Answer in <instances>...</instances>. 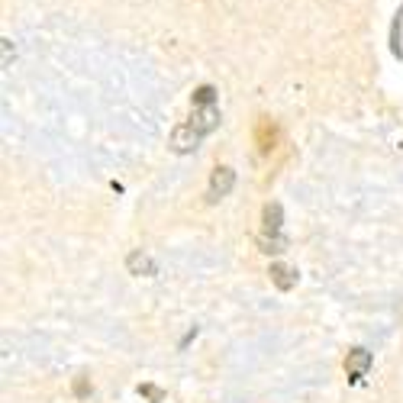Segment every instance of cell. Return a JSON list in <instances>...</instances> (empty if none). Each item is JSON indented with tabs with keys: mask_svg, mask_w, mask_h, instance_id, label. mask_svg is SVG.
<instances>
[{
	"mask_svg": "<svg viewBox=\"0 0 403 403\" xmlns=\"http://www.w3.org/2000/svg\"><path fill=\"white\" fill-rule=\"evenodd\" d=\"M187 123L193 126L197 136H207V132L219 123V110H216V106H193V116L187 120Z\"/></svg>",
	"mask_w": 403,
	"mask_h": 403,
	"instance_id": "6da1fadb",
	"label": "cell"
},
{
	"mask_svg": "<svg viewBox=\"0 0 403 403\" xmlns=\"http://www.w3.org/2000/svg\"><path fill=\"white\" fill-rule=\"evenodd\" d=\"M203 136H197L191 123H181L175 129V136H171V145H175V152H191V149H197V142Z\"/></svg>",
	"mask_w": 403,
	"mask_h": 403,
	"instance_id": "7a4b0ae2",
	"label": "cell"
},
{
	"mask_svg": "<svg viewBox=\"0 0 403 403\" xmlns=\"http://www.w3.org/2000/svg\"><path fill=\"white\" fill-rule=\"evenodd\" d=\"M232 181H236V175L229 171V168H216L210 177V200H219V197H226L229 187H232Z\"/></svg>",
	"mask_w": 403,
	"mask_h": 403,
	"instance_id": "3957f363",
	"label": "cell"
},
{
	"mask_svg": "<svg viewBox=\"0 0 403 403\" xmlns=\"http://www.w3.org/2000/svg\"><path fill=\"white\" fill-rule=\"evenodd\" d=\"M368 368H371V355H368V351H365V349L349 351V358H345V371H349L351 381H358Z\"/></svg>",
	"mask_w": 403,
	"mask_h": 403,
	"instance_id": "277c9868",
	"label": "cell"
},
{
	"mask_svg": "<svg viewBox=\"0 0 403 403\" xmlns=\"http://www.w3.org/2000/svg\"><path fill=\"white\" fill-rule=\"evenodd\" d=\"M255 139H258V149L268 155L274 149V142H278V129L271 126V120H258V129H255Z\"/></svg>",
	"mask_w": 403,
	"mask_h": 403,
	"instance_id": "5b68a950",
	"label": "cell"
},
{
	"mask_svg": "<svg viewBox=\"0 0 403 403\" xmlns=\"http://www.w3.org/2000/svg\"><path fill=\"white\" fill-rule=\"evenodd\" d=\"M271 278H274V284L278 287H294V280H297V274L290 271V268H284V264H271Z\"/></svg>",
	"mask_w": 403,
	"mask_h": 403,
	"instance_id": "8992f818",
	"label": "cell"
},
{
	"mask_svg": "<svg viewBox=\"0 0 403 403\" xmlns=\"http://www.w3.org/2000/svg\"><path fill=\"white\" fill-rule=\"evenodd\" d=\"M213 97H216V90L210 84H203V88L193 90V106H213Z\"/></svg>",
	"mask_w": 403,
	"mask_h": 403,
	"instance_id": "52a82bcc",
	"label": "cell"
},
{
	"mask_svg": "<svg viewBox=\"0 0 403 403\" xmlns=\"http://www.w3.org/2000/svg\"><path fill=\"white\" fill-rule=\"evenodd\" d=\"M264 226L271 229V232L280 229V207L278 203H268V207H264Z\"/></svg>",
	"mask_w": 403,
	"mask_h": 403,
	"instance_id": "ba28073f",
	"label": "cell"
},
{
	"mask_svg": "<svg viewBox=\"0 0 403 403\" xmlns=\"http://www.w3.org/2000/svg\"><path fill=\"white\" fill-rule=\"evenodd\" d=\"M129 268H132V271H139V268H142V271H155V264H152L149 262V258H145V255H139V252H136V255H132V258H129Z\"/></svg>",
	"mask_w": 403,
	"mask_h": 403,
	"instance_id": "9c48e42d",
	"label": "cell"
}]
</instances>
